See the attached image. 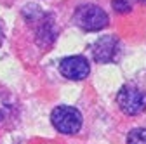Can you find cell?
I'll list each match as a JSON object with an SVG mask.
<instances>
[{
  "instance_id": "5",
  "label": "cell",
  "mask_w": 146,
  "mask_h": 144,
  "mask_svg": "<svg viewBox=\"0 0 146 144\" xmlns=\"http://www.w3.org/2000/svg\"><path fill=\"white\" fill-rule=\"evenodd\" d=\"M118 49V40L113 37V35H106V37H101L94 42L92 45V56L98 63H110Z\"/></svg>"
},
{
  "instance_id": "8",
  "label": "cell",
  "mask_w": 146,
  "mask_h": 144,
  "mask_svg": "<svg viewBox=\"0 0 146 144\" xmlns=\"http://www.w3.org/2000/svg\"><path fill=\"white\" fill-rule=\"evenodd\" d=\"M2 38H4V35H2V30H0V45H2Z\"/></svg>"
},
{
  "instance_id": "7",
  "label": "cell",
  "mask_w": 146,
  "mask_h": 144,
  "mask_svg": "<svg viewBox=\"0 0 146 144\" xmlns=\"http://www.w3.org/2000/svg\"><path fill=\"white\" fill-rule=\"evenodd\" d=\"M111 5L117 12H129L131 11V4L127 2V0H113Z\"/></svg>"
},
{
  "instance_id": "6",
  "label": "cell",
  "mask_w": 146,
  "mask_h": 144,
  "mask_svg": "<svg viewBox=\"0 0 146 144\" xmlns=\"http://www.w3.org/2000/svg\"><path fill=\"white\" fill-rule=\"evenodd\" d=\"M127 144H146V129H134L127 135Z\"/></svg>"
},
{
  "instance_id": "3",
  "label": "cell",
  "mask_w": 146,
  "mask_h": 144,
  "mask_svg": "<svg viewBox=\"0 0 146 144\" xmlns=\"http://www.w3.org/2000/svg\"><path fill=\"white\" fill-rule=\"evenodd\" d=\"M50 122L61 134H75L82 127V115L73 106H58L50 115Z\"/></svg>"
},
{
  "instance_id": "2",
  "label": "cell",
  "mask_w": 146,
  "mask_h": 144,
  "mask_svg": "<svg viewBox=\"0 0 146 144\" xmlns=\"http://www.w3.org/2000/svg\"><path fill=\"white\" fill-rule=\"evenodd\" d=\"M117 102L125 115H139L146 110V92L134 85H125L117 94Z\"/></svg>"
},
{
  "instance_id": "1",
  "label": "cell",
  "mask_w": 146,
  "mask_h": 144,
  "mask_svg": "<svg viewBox=\"0 0 146 144\" xmlns=\"http://www.w3.org/2000/svg\"><path fill=\"white\" fill-rule=\"evenodd\" d=\"M73 21L85 31H98L108 24V14L94 4H85L75 11Z\"/></svg>"
},
{
  "instance_id": "4",
  "label": "cell",
  "mask_w": 146,
  "mask_h": 144,
  "mask_svg": "<svg viewBox=\"0 0 146 144\" xmlns=\"http://www.w3.org/2000/svg\"><path fill=\"white\" fill-rule=\"evenodd\" d=\"M59 71L68 80H84L89 77L90 66L84 56H70L59 63Z\"/></svg>"
}]
</instances>
